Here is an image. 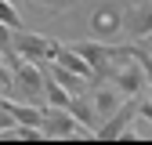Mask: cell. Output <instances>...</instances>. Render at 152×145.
Returning a JSON list of instances; mask_svg holds the SVG:
<instances>
[{
	"mask_svg": "<svg viewBox=\"0 0 152 145\" xmlns=\"http://www.w3.org/2000/svg\"><path fill=\"white\" fill-rule=\"evenodd\" d=\"M11 51L22 54V58H29V62H36V65H44L54 54V40L44 36V33H29L22 26V29H11Z\"/></svg>",
	"mask_w": 152,
	"mask_h": 145,
	"instance_id": "obj_1",
	"label": "cell"
},
{
	"mask_svg": "<svg viewBox=\"0 0 152 145\" xmlns=\"http://www.w3.org/2000/svg\"><path fill=\"white\" fill-rule=\"evenodd\" d=\"M44 138H80L87 134V127L76 123V116L62 105H44V123H40Z\"/></svg>",
	"mask_w": 152,
	"mask_h": 145,
	"instance_id": "obj_2",
	"label": "cell"
},
{
	"mask_svg": "<svg viewBox=\"0 0 152 145\" xmlns=\"http://www.w3.org/2000/svg\"><path fill=\"white\" fill-rule=\"evenodd\" d=\"M109 83L116 87L123 98H134V94L145 91V69H141V62L134 58V51H130V58H123V62L116 65V72L109 76Z\"/></svg>",
	"mask_w": 152,
	"mask_h": 145,
	"instance_id": "obj_3",
	"label": "cell"
},
{
	"mask_svg": "<svg viewBox=\"0 0 152 145\" xmlns=\"http://www.w3.org/2000/svg\"><path fill=\"white\" fill-rule=\"evenodd\" d=\"M138 120V94L134 98H123V105L112 113L105 123H98V131H94V138H105V141H112V138H123L127 131H130V123Z\"/></svg>",
	"mask_w": 152,
	"mask_h": 145,
	"instance_id": "obj_4",
	"label": "cell"
},
{
	"mask_svg": "<svg viewBox=\"0 0 152 145\" xmlns=\"http://www.w3.org/2000/svg\"><path fill=\"white\" fill-rule=\"evenodd\" d=\"M123 33L130 40H148L152 36V0L123 7Z\"/></svg>",
	"mask_w": 152,
	"mask_h": 145,
	"instance_id": "obj_5",
	"label": "cell"
},
{
	"mask_svg": "<svg viewBox=\"0 0 152 145\" xmlns=\"http://www.w3.org/2000/svg\"><path fill=\"white\" fill-rule=\"evenodd\" d=\"M91 29H94V40H116L123 33V11L112 4H102L91 15Z\"/></svg>",
	"mask_w": 152,
	"mask_h": 145,
	"instance_id": "obj_6",
	"label": "cell"
},
{
	"mask_svg": "<svg viewBox=\"0 0 152 145\" xmlns=\"http://www.w3.org/2000/svg\"><path fill=\"white\" fill-rule=\"evenodd\" d=\"M44 72H47L58 87H65L69 94H83V91H91V80H87V76H80V72H72V69H65V65H58V62H44Z\"/></svg>",
	"mask_w": 152,
	"mask_h": 145,
	"instance_id": "obj_7",
	"label": "cell"
},
{
	"mask_svg": "<svg viewBox=\"0 0 152 145\" xmlns=\"http://www.w3.org/2000/svg\"><path fill=\"white\" fill-rule=\"evenodd\" d=\"M65 109L76 116V123H80V127H87V134L98 131V113H94V105H91V91H83V94H72Z\"/></svg>",
	"mask_w": 152,
	"mask_h": 145,
	"instance_id": "obj_8",
	"label": "cell"
},
{
	"mask_svg": "<svg viewBox=\"0 0 152 145\" xmlns=\"http://www.w3.org/2000/svg\"><path fill=\"white\" fill-rule=\"evenodd\" d=\"M40 69H44V65H40ZM44 98H47V105H62V109H65L72 94H69L65 87H58V83H54V80L47 76V72H44Z\"/></svg>",
	"mask_w": 152,
	"mask_h": 145,
	"instance_id": "obj_9",
	"label": "cell"
},
{
	"mask_svg": "<svg viewBox=\"0 0 152 145\" xmlns=\"http://www.w3.org/2000/svg\"><path fill=\"white\" fill-rule=\"evenodd\" d=\"M0 22H4V26H11V29H22V15L15 11V4H11V0H0Z\"/></svg>",
	"mask_w": 152,
	"mask_h": 145,
	"instance_id": "obj_10",
	"label": "cell"
},
{
	"mask_svg": "<svg viewBox=\"0 0 152 145\" xmlns=\"http://www.w3.org/2000/svg\"><path fill=\"white\" fill-rule=\"evenodd\" d=\"M33 7H44V11H72L80 0H29Z\"/></svg>",
	"mask_w": 152,
	"mask_h": 145,
	"instance_id": "obj_11",
	"label": "cell"
},
{
	"mask_svg": "<svg viewBox=\"0 0 152 145\" xmlns=\"http://www.w3.org/2000/svg\"><path fill=\"white\" fill-rule=\"evenodd\" d=\"M15 123H18V120L11 116V109H7L4 102H0V134H7V131H11V127H15Z\"/></svg>",
	"mask_w": 152,
	"mask_h": 145,
	"instance_id": "obj_12",
	"label": "cell"
},
{
	"mask_svg": "<svg viewBox=\"0 0 152 145\" xmlns=\"http://www.w3.org/2000/svg\"><path fill=\"white\" fill-rule=\"evenodd\" d=\"M7 87H11V76H0V94H7Z\"/></svg>",
	"mask_w": 152,
	"mask_h": 145,
	"instance_id": "obj_13",
	"label": "cell"
},
{
	"mask_svg": "<svg viewBox=\"0 0 152 145\" xmlns=\"http://www.w3.org/2000/svg\"><path fill=\"white\" fill-rule=\"evenodd\" d=\"M145 51H148V54H152V36H148V40H145Z\"/></svg>",
	"mask_w": 152,
	"mask_h": 145,
	"instance_id": "obj_14",
	"label": "cell"
}]
</instances>
